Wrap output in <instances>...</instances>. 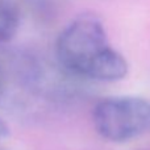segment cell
I'll use <instances>...</instances> for the list:
<instances>
[{
  "label": "cell",
  "instance_id": "6da1fadb",
  "mask_svg": "<svg viewBox=\"0 0 150 150\" xmlns=\"http://www.w3.org/2000/svg\"><path fill=\"white\" fill-rule=\"evenodd\" d=\"M55 58L65 71L86 79L115 82L128 74L121 53L109 45L104 24L93 13L69 23L55 41Z\"/></svg>",
  "mask_w": 150,
  "mask_h": 150
},
{
  "label": "cell",
  "instance_id": "7a4b0ae2",
  "mask_svg": "<svg viewBox=\"0 0 150 150\" xmlns=\"http://www.w3.org/2000/svg\"><path fill=\"white\" fill-rule=\"evenodd\" d=\"M92 124L100 137L128 142L150 133V100L140 96H112L92 109Z\"/></svg>",
  "mask_w": 150,
  "mask_h": 150
},
{
  "label": "cell",
  "instance_id": "3957f363",
  "mask_svg": "<svg viewBox=\"0 0 150 150\" xmlns=\"http://www.w3.org/2000/svg\"><path fill=\"white\" fill-rule=\"evenodd\" d=\"M20 25V13L12 0H0V44L15 37Z\"/></svg>",
  "mask_w": 150,
  "mask_h": 150
},
{
  "label": "cell",
  "instance_id": "277c9868",
  "mask_svg": "<svg viewBox=\"0 0 150 150\" xmlns=\"http://www.w3.org/2000/svg\"><path fill=\"white\" fill-rule=\"evenodd\" d=\"M8 136H9V128H8L7 122H5L4 120L0 117V140L7 138Z\"/></svg>",
  "mask_w": 150,
  "mask_h": 150
}]
</instances>
